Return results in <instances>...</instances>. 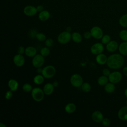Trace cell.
I'll use <instances>...</instances> for the list:
<instances>
[{
    "label": "cell",
    "mask_w": 127,
    "mask_h": 127,
    "mask_svg": "<svg viewBox=\"0 0 127 127\" xmlns=\"http://www.w3.org/2000/svg\"><path fill=\"white\" fill-rule=\"evenodd\" d=\"M71 39V34L66 31L61 32L58 36L57 40L59 43L65 44L68 43Z\"/></svg>",
    "instance_id": "obj_4"
},
{
    "label": "cell",
    "mask_w": 127,
    "mask_h": 127,
    "mask_svg": "<svg viewBox=\"0 0 127 127\" xmlns=\"http://www.w3.org/2000/svg\"><path fill=\"white\" fill-rule=\"evenodd\" d=\"M8 86L11 91H15L18 88V83L16 80L11 79L8 82Z\"/></svg>",
    "instance_id": "obj_19"
},
{
    "label": "cell",
    "mask_w": 127,
    "mask_h": 127,
    "mask_svg": "<svg viewBox=\"0 0 127 127\" xmlns=\"http://www.w3.org/2000/svg\"><path fill=\"white\" fill-rule=\"evenodd\" d=\"M82 90L84 92H88L91 90V86L88 82H83L81 86Z\"/></svg>",
    "instance_id": "obj_27"
},
{
    "label": "cell",
    "mask_w": 127,
    "mask_h": 127,
    "mask_svg": "<svg viewBox=\"0 0 127 127\" xmlns=\"http://www.w3.org/2000/svg\"><path fill=\"white\" fill-rule=\"evenodd\" d=\"M125 95L126 97L127 98V88L125 90Z\"/></svg>",
    "instance_id": "obj_45"
},
{
    "label": "cell",
    "mask_w": 127,
    "mask_h": 127,
    "mask_svg": "<svg viewBox=\"0 0 127 127\" xmlns=\"http://www.w3.org/2000/svg\"><path fill=\"white\" fill-rule=\"evenodd\" d=\"M70 82L71 84L75 87H81L83 83V80L82 76L79 74H73L70 78Z\"/></svg>",
    "instance_id": "obj_5"
},
{
    "label": "cell",
    "mask_w": 127,
    "mask_h": 127,
    "mask_svg": "<svg viewBox=\"0 0 127 127\" xmlns=\"http://www.w3.org/2000/svg\"><path fill=\"white\" fill-rule=\"evenodd\" d=\"M36 8H37V10L38 12H40L42 11L43 10H44V6L42 5H38L36 7Z\"/></svg>",
    "instance_id": "obj_40"
},
{
    "label": "cell",
    "mask_w": 127,
    "mask_h": 127,
    "mask_svg": "<svg viewBox=\"0 0 127 127\" xmlns=\"http://www.w3.org/2000/svg\"><path fill=\"white\" fill-rule=\"evenodd\" d=\"M42 70H43V68L42 69L41 67L37 68V72H38V73H42Z\"/></svg>",
    "instance_id": "obj_43"
},
{
    "label": "cell",
    "mask_w": 127,
    "mask_h": 127,
    "mask_svg": "<svg viewBox=\"0 0 127 127\" xmlns=\"http://www.w3.org/2000/svg\"><path fill=\"white\" fill-rule=\"evenodd\" d=\"M71 28L70 27H66V31L70 32L71 31Z\"/></svg>",
    "instance_id": "obj_44"
},
{
    "label": "cell",
    "mask_w": 127,
    "mask_h": 127,
    "mask_svg": "<svg viewBox=\"0 0 127 127\" xmlns=\"http://www.w3.org/2000/svg\"><path fill=\"white\" fill-rule=\"evenodd\" d=\"M118 48V44L115 41H110L106 44V49L109 52H115Z\"/></svg>",
    "instance_id": "obj_14"
},
{
    "label": "cell",
    "mask_w": 127,
    "mask_h": 127,
    "mask_svg": "<svg viewBox=\"0 0 127 127\" xmlns=\"http://www.w3.org/2000/svg\"><path fill=\"white\" fill-rule=\"evenodd\" d=\"M12 91L10 90L6 92L5 94V98L7 100H9L12 97Z\"/></svg>",
    "instance_id": "obj_35"
},
{
    "label": "cell",
    "mask_w": 127,
    "mask_h": 127,
    "mask_svg": "<svg viewBox=\"0 0 127 127\" xmlns=\"http://www.w3.org/2000/svg\"><path fill=\"white\" fill-rule=\"evenodd\" d=\"M36 38L40 42H43L46 40V35L42 33H37L36 36Z\"/></svg>",
    "instance_id": "obj_31"
},
{
    "label": "cell",
    "mask_w": 127,
    "mask_h": 127,
    "mask_svg": "<svg viewBox=\"0 0 127 127\" xmlns=\"http://www.w3.org/2000/svg\"><path fill=\"white\" fill-rule=\"evenodd\" d=\"M37 8L33 5H27L23 9V12L25 15L28 16H33L37 13Z\"/></svg>",
    "instance_id": "obj_10"
},
{
    "label": "cell",
    "mask_w": 127,
    "mask_h": 127,
    "mask_svg": "<svg viewBox=\"0 0 127 127\" xmlns=\"http://www.w3.org/2000/svg\"><path fill=\"white\" fill-rule=\"evenodd\" d=\"M54 86H53V84L51 83H47L45 84L43 90L45 95H50L52 94L54 91Z\"/></svg>",
    "instance_id": "obj_16"
},
{
    "label": "cell",
    "mask_w": 127,
    "mask_h": 127,
    "mask_svg": "<svg viewBox=\"0 0 127 127\" xmlns=\"http://www.w3.org/2000/svg\"><path fill=\"white\" fill-rule=\"evenodd\" d=\"M108 78L110 82L116 84L119 82L121 80L122 78V75L120 72L115 71L111 72L110 74V75L108 76Z\"/></svg>",
    "instance_id": "obj_7"
},
{
    "label": "cell",
    "mask_w": 127,
    "mask_h": 127,
    "mask_svg": "<svg viewBox=\"0 0 127 127\" xmlns=\"http://www.w3.org/2000/svg\"><path fill=\"white\" fill-rule=\"evenodd\" d=\"M52 84H53V86H54V87H58V85H59V83H58V82L57 81H54Z\"/></svg>",
    "instance_id": "obj_42"
},
{
    "label": "cell",
    "mask_w": 127,
    "mask_h": 127,
    "mask_svg": "<svg viewBox=\"0 0 127 127\" xmlns=\"http://www.w3.org/2000/svg\"><path fill=\"white\" fill-rule=\"evenodd\" d=\"M120 53L123 56L127 55V41H124L119 46Z\"/></svg>",
    "instance_id": "obj_20"
},
{
    "label": "cell",
    "mask_w": 127,
    "mask_h": 127,
    "mask_svg": "<svg viewBox=\"0 0 127 127\" xmlns=\"http://www.w3.org/2000/svg\"><path fill=\"white\" fill-rule=\"evenodd\" d=\"M25 55L29 57H34L37 54V50L32 46H29L25 48Z\"/></svg>",
    "instance_id": "obj_17"
},
{
    "label": "cell",
    "mask_w": 127,
    "mask_h": 127,
    "mask_svg": "<svg viewBox=\"0 0 127 127\" xmlns=\"http://www.w3.org/2000/svg\"><path fill=\"white\" fill-rule=\"evenodd\" d=\"M108 58L106 55L101 53L97 55L96 57V61L97 64L100 65H103L107 63Z\"/></svg>",
    "instance_id": "obj_15"
},
{
    "label": "cell",
    "mask_w": 127,
    "mask_h": 127,
    "mask_svg": "<svg viewBox=\"0 0 127 127\" xmlns=\"http://www.w3.org/2000/svg\"><path fill=\"white\" fill-rule=\"evenodd\" d=\"M125 60L123 55L119 54H114L110 55L107 62V66L111 69H119L124 64Z\"/></svg>",
    "instance_id": "obj_1"
},
{
    "label": "cell",
    "mask_w": 127,
    "mask_h": 127,
    "mask_svg": "<svg viewBox=\"0 0 127 127\" xmlns=\"http://www.w3.org/2000/svg\"><path fill=\"white\" fill-rule=\"evenodd\" d=\"M101 123H102V124L104 126H109L111 124V121L108 118H103Z\"/></svg>",
    "instance_id": "obj_34"
},
{
    "label": "cell",
    "mask_w": 127,
    "mask_h": 127,
    "mask_svg": "<svg viewBox=\"0 0 127 127\" xmlns=\"http://www.w3.org/2000/svg\"><path fill=\"white\" fill-rule=\"evenodd\" d=\"M56 73L55 67L51 65H49L45 66L42 70V75L45 78H51L53 77Z\"/></svg>",
    "instance_id": "obj_3"
},
{
    "label": "cell",
    "mask_w": 127,
    "mask_h": 127,
    "mask_svg": "<svg viewBox=\"0 0 127 127\" xmlns=\"http://www.w3.org/2000/svg\"><path fill=\"white\" fill-rule=\"evenodd\" d=\"M126 104H127V101H126Z\"/></svg>",
    "instance_id": "obj_47"
},
{
    "label": "cell",
    "mask_w": 127,
    "mask_h": 127,
    "mask_svg": "<svg viewBox=\"0 0 127 127\" xmlns=\"http://www.w3.org/2000/svg\"><path fill=\"white\" fill-rule=\"evenodd\" d=\"M25 49L23 46L19 47L17 49V53L19 54L22 55L24 53H25Z\"/></svg>",
    "instance_id": "obj_37"
},
{
    "label": "cell",
    "mask_w": 127,
    "mask_h": 127,
    "mask_svg": "<svg viewBox=\"0 0 127 127\" xmlns=\"http://www.w3.org/2000/svg\"><path fill=\"white\" fill-rule=\"evenodd\" d=\"M45 93L43 90L38 87L33 88L31 91V96L33 100L36 102H40L44 99Z\"/></svg>",
    "instance_id": "obj_2"
},
{
    "label": "cell",
    "mask_w": 127,
    "mask_h": 127,
    "mask_svg": "<svg viewBox=\"0 0 127 127\" xmlns=\"http://www.w3.org/2000/svg\"><path fill=\"white\" fill-rule=\"evenodd\" d=\"M22 88L23 91H24L25 92H29L31 91L33 89L32 85L29 83H26L24 84H23Z\"/></svg>",
    "instance_id": "obj_29"
},
{
    "label": "cell",
    "mask_w": 127,
    "mask_h": 127,
    "mask_svg": "<svg viewBox=\"0 0 127 127\" xmlns=\"http://www.w3.org/2000/svg\"><path fill=\"white\" fill-rule=\"evenodd\" d=\"M0 127H6V126H5V125H3L2 123H0Z\"/></svg>",
    "instance_id": "obj_46"
},
{
    "label": "cell",
    "mask_w": 127,
    "mask_h": 127,
    "mask_svg": "<svg viewBox=\"0 0 127 127\" xmlns=\"http://www.w3.org/2000/svg\"><path fill=\"white\" fill-rule=\"evenodd\" d=\"M91 117L93 121L97 123H101L103 119V114L99 111H95L93 112L91 115Z\"/></svg>",
    "instance_id": "obj_12"
},
{
    "label": "cell",
    "mask_w": 127,
    "mask_h": 127,
    "mask_svg": "<svg viewBox=\"0 0 127 127\" xmlns=\"http://www.w3.org/2000/svg\"><path fill=\"white\" fill-rule=\"evenodd\" d=\"M54 41L51 38H48L45 40V45L47 47H51L53 45Z\"/></svg>",
    "instance_id": "obj_33"
},
{
    "label": "cell",
    "mask_w": 127,
    "mask_h": 127,
    "mask_svg": "<svg viewBox=\"0 0 127 127\" xmlns=\"http://www.w3.org/2000/svg\"><path fill=\"white\" fill-rule=\"evenodd\" d=\"M91 34L90 31H87L85 32L84 34H83V37L85 39H89L91 38Z\"/></svg>",
    "instance_id": "obj_38"
},
{
    "label": "cell",
    "mask_w": 127,
    "mask_h": 127,
    "mask_svg": "<svg viewBox=\"0 0 127 127\" xmlns=\"http://www.w3.org/2000/svg\"><path fill=\"white\" fill-rule=\"evenodd\" d=\"M123 72L124 73V74L126 76H127V66H125L123 69Z\"/></svg>",
    "instance_id": "obj_41"
},
{
    "label": "cell",
    "mask_w": 127,
    "mask_h": 127,
    "mask_svg": "<svg viewBox=\"0 0 127 127\" xmlns=\"http://www.w3.org/2000/svg\"><path fill=\"white\" fill-rule=\"evenodd\" d=\"M76 105L74 103H69L65 106L64 110L66 113L68 114H71L74 112L76 110Z\"/></svg>",
    "instance_id": "obj_21"
},
{
    "label": "cell",
    "mask_w": 127,
    "mask_h": 127,
    "mask_svg": "<svg viewBox=\"0 0 127 127\" xmlns=\"http://www.w3.org/2000/svg\"><path fill=\"white\" fill-rule=\"evenodd\" d=\"M104 89L107 93H112L115 90V86L114 83L112 82H108L104 87Z\"/></svg>",
    "instance_id": "obj_22"
},
{
    "label": "cell",
    "mask_w": 127,
    "mask_h": 127,
    "mask_svg": "<svg viewBox=\"0 0 127 127\" xmlns=\"http://www.w3.org/2000/svg\"><path fill=\"white\" fill-rule=\"evenodd\" d=\"M118 116L122 121H127V106H124L119 110Z\"/></svg>",
    "instance_id": "obj_13"
},
{
    "label": "cell",
    "mask_w": 127,
    "mask_h": 127,
    "mask_svg": "<svg viewBox=\"0 0 127 127\" xmlns=\"http://www.w3.org/2000/svg\"><path fill=\"white\" fill-rule=\"evenodd\" d=\"M37 32L36 31V30L35 29H32L29 33V36L32 38H36V36L37 34Z\"/></svg>",
    "instance_id": "obj_36"
},
{
    "label": "cell",
    "mask_w": 127,
    "mask_h": 127,
    "mask_svg": "<svg viewBox=\"0 0 127 127\" xmlns=\"http://www.w3.org/2000/svg\"><path fill=\"white\" fill-rule=\"evenodd\" d=\"M50 53V50L49 49V47H46L42 48L40 50V54L42 55L44 57H47L49 55Z\"/></svg>",
    "instance_id": "obj_28"
},
{
    "label": "cell",
    "mask_w": 127,
    "mask_h": 127,
    "mask_svg": "<svg viewBox=\"0 0 127 127\" xmlns=\"http://www.w3.org/2000/svg\"><path fill=\"white\" fill-rule=\"evenodd\" d=\"M110 41H111V37L108 34L103 35L101 38V43L103 44H107Z\"/></svg>",
    "instance_id": "obj_32"
},
{
    "label": "cell",
    "mask_w": 127,
    "mask_h": 127,
    "mask_svg": "<svg viewBox=\"0 0 127 127\" xmlns=\"http://www.w3.org/2000/svg\"><path fill=\"white\" fill-rule=\"evenodd\" d=\"M120 38L124 41H127V30H123L119 33Z\"/></svg>",
    "instance_id": "obj_30"
},
{
    "label": "cell",
    "mask_w": 127,
    "mask_h": 127,
    "mask_svg": "<svg viewBox=\"0 0 127 127\" xmlns=\"http://www.w3.org/2000/svg\"><path fill=\"white\" fill-rule=\"evenodd\" d=\"M13 61L16 66L21 67L25 64V58L22 55L17 54L14 56Z\"/></svg>",
    "instance_id": "obj_11"
},
{
    "label": "cell",
    "mask_w": 127,
    "mask_h": 127,
    "mask_svg": "<svg viewBox=\"0 0 127 127\" xmlns=\"http://www.w3.org/2000/svg\"><path fill=\"white\" fill-rule=\"evenodd\" d=\"M50 17V13L49 11L46 10H44L42 11L39 12L38 14V18L42 21H45L47 20Z\"/></svg>",
    "instance_id": "obj_18"
},
{
    "label": "cell",
    "mask_w": 127,
    "mask_h": 127,
    "mask_svg": "<svg viewBox=\"0 0 127 127\" xmlns=\"http://www.w3.org/2000/svg\"><path fill=\"white\" fill-rule=\"evenodd\" d=\"M102 73L104 75L107 76L108 77V76L110 75V74L111 73L109 69L108 68H104L103 69V70H102Z\"/></svg>",
    "instance_id": "obj_39"
},
{
    "label": "cell",
    "mask_w": 127,
    "mask_h": 127,
    "mask_svg": "<svg viewBox=\"0 0 127 127\" xmlns=\"http://www.w3.org/2000/svg\"><path fill=\"white\" fill-rule=\"evenodd\" d=\"M103 51L104 46L102 43H96L93 44L90 48L91 53L95 55L102 53Z\"/></svg>",
    "instance_id": "obj_9"
},
{
    "label": "cell",
    "mask_w": 127,
    "mask_h": 127,
    "mask_svg": "<svg viewBox=\"0 0 127 127\" xmlns=\"http://www.w3.org/2000/svg\"><path fill=\"white\" fill-rule=\"evenodd\" d=\"M45 58L41 54H36L34 57L32 61V63L34 67L37 68L41 67L44 64Z\"/></svg>",
    "instance_id": "obj_6"
},
{
    "label": "cell",
    "mask_w": 127,
    "mask_h": 127,
    "mask_svg": "<svg viewBox=\"0 0 127 127\" xmlns=\"http://www.w3.org/2000/svg\"><path fill=\"white\" fill-rule=\"evenodd\" d=\"M71 39L72 40L76 43H79L81 42L82 38V36L78 32H73L71 34Z\"/></svg>",
    "instance_id": "obj_23"
},
{
    "label": "cell",
    "mask_w": 127,
    "mask_h": 127,
    "mask_svg": "<svg viewBox=\"0 0 127 127\" xmlns=\"http://www.w3.org/2000/svg\"><path fill=\"white\" fill-rule=\"evenodd\" d=\"M119 24L121 26L127 28V13L124 14L120 17Z\"/></svg>",
    "instance_id": "obj_26"
},
{
    "label": "cell",
    "mask_w": 127,
    "mask_h": 127,
    "mask_svg": "<svg viewBox=\"0 0 127 127\" xmlns=\"http://www.w3.org/2000/svg\"><path fill=\"white\" fill-rule=\"evenodd\" d=\"M90 32L92 37L96 39H101L103 36V30L99 26H95L93 27L90 30Z\"/></svg>",
    "instance_id": "obj_8"
},
{
    "label": "cell",
    "mask_w": 127,
    "mask_h": 127,
    "mask_svg": "<svg viewBox=\"0 0 127 127\" xmlns=\"http://www.w3.org/2000/svg\"><path fill=\"white\" fill-rule=\"evenodd\" d=\"M44 81V77L41 74H38L36 75L33 78V81L35 84L37 85L41 84Z\"/></svg>",
    "instance_id": "obj_25"
},
{
    "label": "cell",
    "mask_w": 127,
    "mask_h": 127,
    "mask_svg": "<svg viewBox=\"0 0 127 127\" xmlns=\"http://www.w3.org/2000/svg\"><path fill=\"white\" fill-rule=\"evenodd\" d=\"M109 81L108 77L104 75L100 76L97 79L98 84L101 86H105Z\"/></svg>",
    "instance_id": "obj_24"
}]
</instances>
